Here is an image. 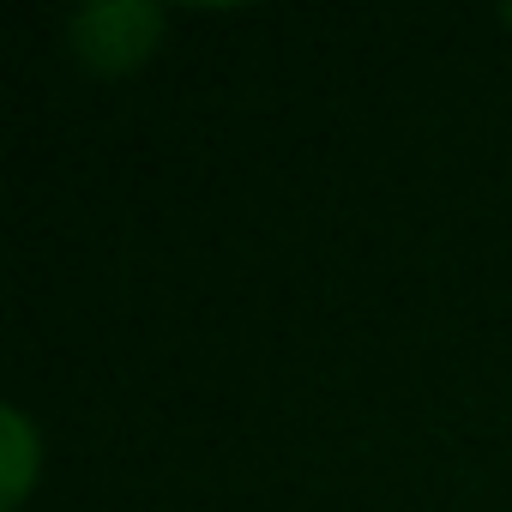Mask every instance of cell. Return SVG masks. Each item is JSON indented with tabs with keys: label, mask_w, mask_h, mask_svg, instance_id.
Instances as JSON below:
<instances>
[{
	"label": "cell",
	"mask_w": 512,
	"mask_h": 512,
	"mask_svg": "<svg viewBox=\"0 0 512 512\" xmlns=\"http://www.w3.org/2000/svg\"><path fill=\"white\" fill-rule=\"evenodd\" d=\"M163 37V13L145 0H121V7H91L73 19V49L97 73H127L139 67Z\"/></svg>",
	"instance_id": "cell-1"
},
{
	"label": "cell",
	"mask_w": 512,
	"mask_h": 512,
	"mask_svg": "<svg viewBox=\"0 0 512 512\" xmlns=\"http://www.w3.org/2000/svg\"><path fill=\"white\" fill-rule=\"evenodd\" d=\"M37 428H31V416L25 410H0V506L7 512H19L25 506V494H31V482H37Z\"/></svg>",
	"instance_id": "cell-2"
}]
</instances>
